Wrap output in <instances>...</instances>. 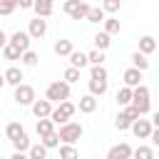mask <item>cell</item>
<instances>
[{
    "label": "cell",
    "mask_w": 159,
    "mask_h": 159,
    "mask_svg": "<svg viewBox=\"0 0 159 159\" xmlns=\"http://www.w3.org/2000/svg\"><path fill=\"white\" fill-rule=\"evenodd\" d=\"M35 132H37V137H47V134H52V132H55V124H52L47 117H45V119H37Z\"/></svg>",
    "instance_id": "44dd1931"
},
{
    "label": "cell",
    "mask_w": 159,
    "mask_h": 159,
    "mask_svg": "<svg viewBox=\"0 0 159 159\" xmlns=\"http://www.w3.org/2000/svg\"><path fill=\"white\" fill-rule=\"evenodd\" d=\"M45 99L52 102V104H60V102L70 99V84H67L65 80H55V82H50L47 89H45Z\"/></svg>",
    "instance_id": "7a4b0ae2"
},
{
    "label": "cell",
    "mask_w": 159,
    "mask_h": 159,
    "mask_svg": "<svg viewBox=\"0 0 159 159\" xmlns=\"http://www.w3.org/2000/svg\"><path fill=\"white\" fill-rule=\"evenodd\" d=\"M142 75H144V72H139V70H134V67L124 70V75H122L124 87H137V84H142Z\"/></svg>",
    "instance_id": "5bb4252c"
},
{
    "label": "cell",
    "mask_w": 159,
    "mask_h": 159,
    "mask_svg": "<svg viewBox=\"0 0 159 159\" xmlns=\"http://www.w3.org/2000/svg\"><path fill=\"white\" fill-rule=\"evenodd\" d=\"M32 10H35V15L37 17H50L52 15V10H55V0H35L32 2Z\"/></svg>",
    "instance_id": "4fadbf2b"
},
{
    "label": "cell",
    "mask_w": 159,
    "mask_h": 159,
    "mask_svg": "<svg viewBox=\"0 0 159 159\" xmlns=\"http://www.w3.org/2000/svg\"><path fill=\"white\" fill-rule=\"evenodd\" d=\"M104 159H132V147H129L127 142L114 144V147H109V152H107Z\"/></svg>",
    "instance_id": "30bf717a"
},
{
    "label": "cell",
    "mask_w": 159,
    "mask_h": 159,
    "mask_svg": "<svg viewBox=\"0 0 159 159\" xmlns=\"http://www.w3.org/2000/svg\"><path fill=\"white\" fill-rule=\"evenodd\" d=\"M122 112H124V117L129 119V122H134V119H139V112L132 107V104H127V107H122Z\"/></svg>",
    "instance_id": "f35d334b"
},
{
    "label": "cell",
    "mask_w": 159,
    "mask_h": 159,
    "mask_svg": "<svg viewBox=\"0 0 159 159\" xmlns=\"http://www.w3.org/2000/svg\"><path fill=\"white\" fill-rule=\"evenodd\" d=\"M30 144H32V142H30L27 132H22L20 137H15V139H12V147H15V152H27V149H30Z\"/></svg>",
    "instance_id": "d4e9b609"
},
{
    "label": "cell",
    "mask_w": 159,
    "mask_h": 159,
    "mask_svg": "<svg viewBox=\"0 0 159 159\" xmlns=\"http://www.w3.org/2000/svg\"><path fill=\"white\" fill-rule=\"evenodd\" d=\"M107 80H89V94L92 97H102L104 92H107Z\"/></svg>",
    "instance_id": "ffe728a7"
},
{
    "label": "cell",
    "mask_w": 159,
    "mask_h": 159,
    "mask_svg": "<svg viewBox=\"0 0 159 159\" xmlns=\"http://www.w3.org/2000/svg\"><path fill=\"white\" fill-rule=\"evenodd\" d=\"M7 2H10V5H15V7H17V0H7Z\"/></svg>",
    "instance_id": "f6af8a7d"
},
{
    "label": "cell",
    "mask_w": 159,
    "mask_h": 159,
    "mask_svg": "<svg viewBox=\"0 0 159 159\" xmlns=\"http://www.w3.org/2000/svg\"><path fill=\"white\" fill-rule=\"evenodd\" d=\"M119 7H122V0H102V10H104V15H107V12H109V15L119 12Z\"/></svg>",
    "instance_id": "836d02e7"
},
{
    "label": "cell",
    "mask_w": 159,
    "mask_h": 159,
    "mask_svg": "<svg viewBox=\"0 0 159 159\" xmlns=\"http://www.w3.org/2000/svg\"><path fill=\"white\" fill-rule=\"evenodd\" d=\"M97 159H99V157H97Z\"/></svg>",
    "instance_id": "7dc6e473"
},
{
    "label": "cell",
    "mask_w": 159,
    "mask_h": 159,
    "mask_svg": "<svg viewBox=\"0 0 159 159\" xmlns=\"http://www.w3.org/2000/svg\"><path fill=\"white\" fill-rule=\"evenodd\" d=\"M102 22H104V30H102V32H107L109 37H112V35H117V32L122 30V25H119V20H117V17H104Z\"/></svg>",
    "instance_id": "cb8c5ba5"
},
{
    "label": "cell",
    "mask_w": 159,
    "mask_h": 159,
    "mask_svg": "<svg viewBox=\"0 0 159 159\" xmlns=\"http://www.w3.org/2000/svg\"><path fill=\"white\" fill-rule=\"evenodd\" d=\"M25 32L30 35V40H40V37H45V35H47V20H42V17L30 20V25H27Z\"/></svg>",
    "instance_id": "ba28073f"
},
{
    "label": "cell",
    "mask_w": 159,
    "mask_h": 159,
    "mask_svg": "<svg viewBox=\"0 0 159 159\" xmlns=\"http://www.w3.org/2000/svg\"><path fill=\"white\" fill-rule=\"evenodd\" d=\"M32 2L35 0H17V7L20 10H32Z\"/></svg>",
    "instance_id": "60d3db41"
},
{
    "label": "cell",
    "mask_w": 159,
    "mask_h": 159,
    "mask_svg": "<svg viewBox=\"0 0 159 159\" xmlns=\"http://www.w3.org/2000/svg\"><path fill=\"white\" fill-rule=\"evenodd\" d=\"M0 159H5V157H0Z\"/></svg>",
    "instance_id": "bcb514c9"
},
{
    "label": "cell",
    "mask_w": 159,
    "mask_h": 159,
    "mask_svg": "<svg viewBox=\"0 0 159 159\" xmlns=\"http://www.w3.org/2000/svg\"><path fill=\"white\" fill-rule=\"evenodd\" d=\"M84 20H87V22H92V25H97V22H102V20H104V10H102V7H89Z\"/></svg>",
    "instance_id": "83f0119b"
},
{
    "label": "cell",
    "mask_w": 159,
    "mask_h": 159,
    "mask_svg": "<svg viewBox=\"0 0 159 159\" xmlns=\"http://www.w3.org/2000/svg\"><path fill=\"white\" fill-rule=\"evenodd\" d=\"M25 154H27V159H47V149L42 144H30V149Z\"/></svg>",
    "instance_id": "484cf974"
},
{
    "label": "cell",
    "mask_w": 159,
    "mask_h": 159,
    "mask_svg": "<svg viewBox=\"0 0 159 159\" xmlns=\"http://www.w3.org/2000/svg\"><path fill=\"white\" fill-rule=\"evenodd\" d=\"M92 40H94V50H99V52H104V50L112 45V37H109L107 32H97Z\"/></svg>",
    "instance_id": "603a6c76"
},
{
    "label": "cell",
    "mask_w": 159,
    "mask_h": 159,
    "mask_svg": "<svg viewBox=\"0 0 159 159\" xmlns=\"http://www.w3.org/2000/svg\"><path fill=\"white\" fill-rule=\"evenodd\" d=\"M60 159H80L75 144H62V147H60Z\"/></svg>",
    "instance_id": "1f68e13d"
},
{
    "label": "cell",
    "mask_w": 159,
    "mask_h": 159,
    "mask_svg": "<svg viewBox=\"0 0 159 159\" xmlns=\"http://www.w3.org/2000/svg\"><path fill=\"white\" fill-rule=\"evenodd\" d=\"M5 87V77H2V72H0V89Z\"/></svg>",
    "instance_id": "ee69618b"
},
{
    "label": "cell",
    "mask_w": 159,
    "mask_h": 159,
    "mask_svg": "<svg viewBox=\"0 0 159 159\" xmlns=\"http://www.w3.org/2000/svg\"><path fill=\"white\" fill-rule=\"evenodd\" d=\"M67 60H70V67H75V70H80V72H82V67H87V55H84V52L72 50Z\"/></svg>",
    "instance_id": "ac0fdd59"
},
{
    "label": "cell",
    "mask_w": 159,
    "mask_h": 159,
    "mask_svg": "<svg viewBox=\"0 0 159 159\" xmlns=\"http://www.w3.org/2000/svg\"><path fill=\"white\" fill-rule=\"evenodd\" d=\"M10 159H27V154H25V152H12Z\"/></svg>",
    "instance_id": "7bdbcfd3"
},
{
    "label": "cell",
    "mask_w": 159,
    "mask_h": 159,
    "mask_svg": "<svg viewBox=\"0 0 159 159\" xmlns=\"http://www.w3.org/2000/svg\"><path fill=\"white\" fill-rule=\"evenodd\" d=\"M2 77H5V84H12V87L22 84V80H25L22 70H20V67H15V65H10V67L2 72Z\"/></svg>",
    "instance_id": "8fae6325"
},
{
    "label": "cell",
    "mask_w": 159,
    "mask_h": 159,
    "mask_svg": "<svg viewBox=\"0 0 159 159\" xmlns=\"http://www.w3.org/2000/svg\"><path fill=\"white\" fill-rule=\"evenodd\" d=\"M129 129H132V134H134L137 139H149V134H152V129H154V127H152V122H149V119H142V117H139V119H134V122H132V127H129Z\"/></svg>",
    "instance_id": "9c48e42d"
},
{
    "label": "cell",
    "mask_w": 159,
    "mask_h": 159,
    "mask_svg": "<svg viewBox=\"0 0 159 159\" xmlns=\"http://www.w3.org/2000/svg\"><path fill=\"white\" fill-rule=\"evenodd\" d=\"M77 109H80L82 114H92V112L97 109V97H92V94H84V97H80V104H77Z\"/></svg>",
    "instance_id": "2e32d148"
},
{
    "label": "cell",
    "mask_w": 159,
    "mask_h": 159,
    "mask_svg": "<svg viewBox=\"0 0 159 159\" xmlns=\"http://www.w3.org/2000/svg\"><path fill=\"white\" fill-rule=\"evenodd\" d=\"M82 134H84V127L80 124V122H65V124H60V132H57V137H60V142L62 144H75L77 139H82Z\"/></svg>",
    "instance_id": "277c9868"
},
{
    "label": "cell",
    "mask_w": 159,
    "mask_h": 159,
    "mask_svg": "<svg viewBox=\"0 0 159 159\" xmlns=\"http://www.w3.org/2000/svg\"><path fill=\"white\" fill-rule=\"evenodd\" d=\"M40 144H42L45 149H55V147H60V137H57V132H52V134H47V137H40Z\"/></svg>",
    "instance_id": "4dcf8cb0"
},
{
    "label": "cell",
    "mask_w": 159,
    "mask_h": 159,
    "mask_svg": "<svg viewBox=\"0 0 159 159\" xmlns=\"http://www.w3.org/2000/svg\"><path fill=\"white\" fill-rule=\"evenodd\" d=\"M129 60H132V67H134V70H139V72H147V70H149V60H147L142 52H132Z\"/></svg>",
    "instance_id": "d6986e66"
},
{
    "label": "cell",
    "mask_w": 159,
    "mask_h": 159,
    "mask_svg": "<svg viewBox=\"0 0 159 159\" xmlns=\"http://www.w3.org/2000/svg\"><path fill=\"white\" fill-rule=\"evenodd\" d=\"M30 109H32V114H35L37 119H45V117H50V112H52V102H47V99H35V102L30 104Z\"/></svg>",
    "instance_id": "7c38bea8"
},
{
    "label": "cell",
    "mask_w": 159,
    "mask_h": 159,
    "mask_svg": "<svg viewBox=\"0 0 159 159\" xmlns=\"http://www.w3.org/2000/svg\"><path fill=\"white\" fill-rule=\"evenodd\" d=\"M62 10H65V15H70L72 20H84L89 5H87V0H65Z\"/></svg>",
    "instance_id": "5b68a950"
},
{
    "label": "cell",
    "mask_w": 159,
    "mask_h": 159,
    "mask_svg": "<svg viewBox=\"0 0 159 159\" xmlns=\"http://www.w3.org/2000/svg\"><path fill=\"white\" fill-rule=\"evenodd\" d=\"M132 107L139 112V117L149 114V109H152V92H149L147 84H137V87H132Z\"/></svg>",
    "instance_id": "6da1fadb"
},
{
    "label": "cell",
    "mask_w": 159,
    "mask_h": 159,
    "mask_svg": "<svg viewBox=\"0 0 159 159\" xmlns=\"http://www.w3.org/2000/svg\"><path fill=\"white\" fill-rule=\"evenodd\" d=\"M75 112H77V104H72L70 99H65V102H60L57 107H52V112H50V122L52 124H65V122H70L72 117H75Z\"/></svg>",
    "instance_id": "3957f363"
},
{
    "label": "cell",
    "mask_w": 159,
    "mask_h": 159,
    "mask_svg": "<svg viewBox=\"0 0 159 159\" xmlns=\"http://www.w3.org/2000/svg\"><path fill=\"white\" fill-rule=\"evenodd\" d=\"M62 80H65L67 84H75V82H80V70H75V67H67V70H65V75H62Z\"/></svg>",
    "instance_id": "e575fe53"
},
{
    "label": "cell",
    "mask_w": 159,
    "mask_h": 159,
    "mask_svg": "<svg viewBox=\"0 0 159 159\" xmlns=\"http://www.w3.org/2000/svg\"><path fill=\"white\" fill-rule=\"evenodd\" d=\"M12 12H15V5H10L7 0H0V15L7 17V15H12Z\"/></svg>",
    "instance_id": "ab89813d"
},
{
    "label": "cell",
    "mask_w": 159,
    "mask_h": 159,
    "mask_svg": "<svg viewBox=\"0 0 159 159\" xmlns=\"http://www.w3.org/2000/svg\"><path fill=\"white\" fill-rule=\"evenodd\" d=\"M114 127H117L119 132H127V129L132 127V122L124 117V112H119V114H117V119H114Z\"/></svg>",
    "instance_id": "74e56055"
},
{
    "label": "cell",
    "mask_w": 159,
    "mask_h": 159,
    "mask_svg": "<svg viewBox=\"0 0 159 159\" xmlns=\"http://www.w3.org/2000/svg\"><path fill=\"white\" fill-rule=\"evenodd\" d=\"M154 50H157V40H154L152 35H144V37L139 40V50H137V52H142L144 57H149V55H154Z\"/></svg>",
    "instance_id": "9a60e30c"
},
{
    "label": "cell",
    "mask_w": 159,
    "mask_h": 159,
    "mask_svg": "<svg viewBox=\"0 0 159 159\" xmlns=\"http://www.w3.org/2000/svg\"><path fill=\"white\" fill-rule=\"evenodd\" d=\"M12 99H15L20 107H30V104L37 99V97H35V87H32V84H25V82H22V84H17V87H15V97H12Z\"/></svg>",
    "instance_id": "8992f818"
},
{
    "label": "cell",
    "mask_w": 159,
    "mask_h": 159,
    "mask_svg": "<svg viewBox=\"0 0 159 159\" xmlns=\"http://www.w3.org/2000/svg\"><path fill=\"white\" fill-rule=\"evenodd\" d=\"M87 65H104V52H99V50H89L87 52Z\"/></svg>",
    "instance_id": "d6a6232c"
},
{
    "label": "cell",
    "mask_w": 159,
    "mask_h": 159,
    "mask_svg": "<svg viewBox=\"0 0 159 159\" xmlns=\"http://www.w3.org/2000/svg\"><path fill=\"white\" fill-rule=\"evenodd\" d=\"M20 62H22L25 67H35V65L40 62V57H37V52L27 50V52H22V55H20Z\"/></svg>",
    "instance_id": "f546056e"
},
{
    "label": "cell",
    "mask_w": 159,
    "mask_h": 159,
    "mask_svg": "<svg viewBox=\"0 0 159 159\" xmlns=\"http://www.w3.org/2000/svg\"><path fill=\"white\" fill-rule=\"evenodd\" d=\"M52 50H55V55H60V57H70V52L75 50V45H72V40H57V42L52 45Z\"/></svg>",
    "instance_id": "e0dca14e"
},
{
    "label": "cell",
    "mask_w": 159,
    "mask_h": 159,
    "mask_svg": "<svg viewBox=\"0 0 159 159\" xmlns=\"http://www.w3.org/2000/svg\"><path fill=\"white\" fill-rule=\"evenodd\" d=\"M117 104H119V107L132 104V87H122V89L117 92Z\"/></svg>",
    "instance_id": "f1b7e54d"
},
{
    "label": "cell",
    "mask_w": 159,
    "mask_h": 159,
    "mask_svg": "<svg viewBox=\"0 0 159 159\" xmlns=\"http://www.w3.org/2000/svg\"><path fill=\"white\" fill-rule=\"evenodd\" d=\"M132 157H134V159H154V147L139 144L137 149H132Z\"/></svg>",
    "instance_id": "7402d4cb"
},
{
    "label": "cell",
    "mask_w": 159,
    "mask_h": 159,
    "mask_svg": "<svg viewBox=\"0 0 159 159\" xmlns=\"http://www.w3.org/2000/svg\"><path fill=\"white\" fill-rule=\"evenodd\" d=\"M30 35L25 32V30H15L12 35H7V45H12L17 52H27L30 50Z\"/></svg>",
    "instance_id": "52a82bcc"
},
{
    "label": "cell",
    "mask_w": 159,
    "mask_h": 159,
    "mask_svg": "<svg viewBox=\"0 0 159 159\" xmlns=\"http://www.w3.org/2000/svg\"><path fill=\"white\" fill-rule=\"evenodd\" d=\"M109 75H107V70H104V65H94L92 70H89V80H107Z\"/></svg>",
    "instance_id": "d590c367"
},
{
    "label": "cell",
    "mask_w": 159,
    "mask_h": 159,
    "mask_svg": "<svg viewBox=\"0 0 159 159\" xmlns=\"http://www.w3.org/2000/svg\"><path fill=\"white\" fill-rule=\"evenodd\" d=\"M7 45V35H5V30H0V50Z\"/></svg>",
    "instance_id": "b9f144b4"
},
{
    "label": "cell",
    "mask_w": 159,
    "mask_h": 159,
    "mask_svg": "<svg viewBox=\"0 0 159 159\" xmlns=\"http://www.w3.org/2000/svg\"><path fill=\"white\" fill-rule=\"evenodd\" d=\"M22 132H25V127H22V124H20V122H10V124H7V127H5V137H7V139H10V142H12V139H15V137H20V134H22Z\"/></svg>",
    "instance_id": "4316f807"
},
{
    "label": "cell",
    "mask_w": 159,
    "mask_h": 159,
    "mask_svg": "<svg viewBox=\"0 0 159 159\" xmlns=\"http://www.w3.org/2000/svg\"><path fill=\"white\" fill-rule=\"evenodd\" d=\"M20 55H22V52H17L12 45H5V47H2V57H5V60H10V62L20 60Z\"/></svg>",
    "instance_id": "8d00e7d4"
}]
</instances>
